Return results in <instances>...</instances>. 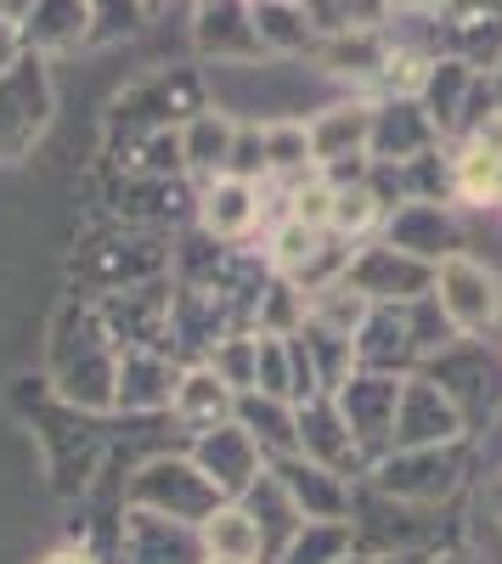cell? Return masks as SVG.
Returning <instances> with one entry per match:
<instances>
[{
  "instance_id": "3957f363",
  "label": "cell",
  "mask_w": 502,
  "mask_h": 564,
  "mask_svg": "<svg viewBox=\"0 0 502 564\" xmlns=\"http://www.w3.org/2000/svg\"><path fill=\"white\" fill-rule=\"evenodd\" d=\"M198 45H204V52H215V57H226V63L265 52L260 34H254L249 0H204V12H198Z\"/></svg>"
},
{
  "instance_id": "ffe728a7",
  "label": "cell",
  "mask_w": 502,
  "mask_h": 564,
  "mask_svg": "<svg viewBox=\"0 0 502 564\" xmlns=\"http://www.w3.org/2000/svg\"><path fill=\"white\" fill-rule=\"evenodd\" d=\"M209 564H243V558H209Z\"/></svg>"
},
{
  "instance_id": "277c9868",
  "label": "cell",
  "mask_w": 502,
  "mask_h": 564,
  "mask_svg": "<svg viewBox=\"0 0 502 564\" xmlns=\"http://www.w3.org/2000/svg\"><path fill=\"white\" fill-rule=\"evenodd\" d=\"M373 141V108L368 102H339L328 108L323 119L310 124V148H316V164H339V159H361Z\"/></svg>"
},
{
  "instance_id": "e0dca14e",
  "label": "cell",
  "mask_w": 502,
  "mask_h": 564,
  "mask_svg": "<svg viewBox=\"0 0 502 564\" xmlns=\"http://www.w3.org/2000/svg\"><path fill=\"white\" fill-rule=\"evenodd\" d=\"M446 7H451V0H390V12H413V18H435Z\"/></svg>"
},
{
  "instance_id": "5b68a950",
  "label": "cell",
  "mask_w": 502,
  "mask_h": 564,
  "mask_svg": "<svg viewBox=\"0 0 502 564\" xmlns=\"http://www.w3.org/2000/svg\"><path fill=\"white\" fill-rule=\"evenodd\" d=\"M260 220V186L243 175H215L204 181V226L215 238H249Z\"/></svg>"
},
{
  "instance_id": "8992f818",
  "label": "cell",
  "mask_w": 502,
  "mask_h": 564,
  "mask_svg": "<svg viewBox=\"0 0 502 564\" xmlns=\"http://www.w3.org/2000/svg\"><path fill=\"white\" fill-rule=\"evenodd\" d=\"M198 468H204V480L215 486V497L220 491H243L249 480H254V468H260V452H254V435L249 430H220L204 441V452H198Z\"/></svg>"
},
{
  "instance_id": "2e32d148",
  "label": "cell",
  "mask_w": 502,
  "mask_h": 564,
  "mask_svg": "<svg viewBox=\"0 0 502 564\" xmlns=\"http://www.w3.org/2000/svg\"><path fill=\"white\" fill-rule=\"evenodd\" d=\"M243 423H249V435H254V446L265 441V446H294V435H288V417H283V406L277 401H243Z\"/></svg>"
},
{
  "instance_id": "8fae6325",
  "label": "cell",
  "mask_w": 502,
  "mask_h": 564,
  "mask_svg": "<svg viewBox=\"0 0 502 564\" xmlns=\"http://www.w3.org/2000/svg\"><path fill=\"white\" fill-rule=\"evenodd\" d=\"M451 186L463 204H496L502 198V153H491L485 141L469 135V148L451 159Z\"/></svg>"
},
{
  "instance_id": "52a82bcc",
  "label": "cell",
  "mask_w": 502,
  "mask_h": 564,
  "mask_svg": "<svg viewBox=\"0 0 502 564\" xmlns=\"http://www.w3.org/2000/svg\"><path fill=\"white\" fill-rule=\"evenodd\" d=\"M18 34L34 52H63V45L90 40V12H85V0H34Z\"/></svg>"
},
{
  "instance_id": "4fadbf2b",
  "label": "cell",
  "mask_w": 502,
  "mask_h": 564,
  "mask_svg": "<svg viewBox=\"0 0 502 564\" xmlns=\"http://www.w3.org/2000/svg\"><path fill=\"white\" fill-rule=\"evenodd\" d=\"M334 186H339V181H334ZM379 215H384L379 193H373L368 181H356V186H339V193H334V215H328V226L339 231V238H361V231H368Z\"/></svg>"
},
{
  "instance_id": "ac0fdd59",
  "label": "cell",
  "mask_w": 502,
  "mask_h": 564,
  "mask_svg": "<svg viewBox=\"0 0 502 564\" xmlns=\"http://www.w3.org/2000/svg\"><path fill=\"white\" fill-rule=\"evenodd\" d=\"M40 564H97L90 553H79V547H57V553H45Z\"/></svg>"
},
{
  "instance_id": "ba28073f",
  "label": "cell",
  "mask_w": 502,
  "mask_h": 564,
  "mask_svg": "<svg viewBox=\"0 0 502 564\" xmlns=\"http://www.w3.org/2000/svg\"><path fill=\"white\" fill-rule=\"evenodd\" d=\"M249 12L265 52H305L316 40V18L305 0H249Z\"/></svg>"
},
{
  "instance_id": "d6986e66",
  "label": "cell",
  "mask_w": 502,
  "mask_h": 564,
  "mask_svg": "<svg viewBox=\"0 0 502 564\" xmlns=\"http://www.w3.org/2000/svg\"><path fill=\"white\" fill-rule=\"evenodd\" d=\"M142 7H148V12H159V7H164V0H142Z\"/></svg>"
},
{
  "instance_id": "9a60e30c",
  "label": "cell",
  "mask_w": 502,
  "mask_h": 564,
  "mask_svg": "<svg viewBox=\"0 0 502 564\" xmlns=\"http://www.w3.org/2000/svg\"><path fill=\"white\" fill-rule=\"evenodd\" d=\"M85 12H90V40H113L148 18L142 0H85Z\"/></svg>"
},
{
  "instance_id": "7a4b0ae2",
  "label": "cell",
  "mask_w": 502,
  "mask_h": 564,
  "mask_svg": "<svg viewBox=\"0 0 502 564\" xmlns=\"http://www.w3.org/2000/svg\"><path fill=\"white\" fill-rule=\"evenodd\" d=\"M435 300H440V316L458 327V334H485L502 316V282L463 254H446L440 271H435Z\"/></svg>"
},
{
  "instance_id": "5bb4252c",
  "label": "cell",
  "mask_w": 502,
  "mask_h": 564,
  "mask_svg": "<svg viewBox=\"0 0 502 564\" xmlns=\"http://www.w3.org/2000/svg\"><path fill=\"white\" fill-rule=\"evenodd\" d=\"M316 249H323V226H305V220L288 215L277 231H271V265H277V271H299L305 276Z\"/></svg>"
},
{
  "instance_id": "9c48e42d",
  "label": "cell",
  "mask_w": 502,
  "mask_h": 564,
  "mask_svg": "<svg viewBox=\"0 0 502 564\" xmlns=\"http://www.w3.org/2000/svg\"><path fill=\"white\" fill-rule=\"evenodd\" d=\"M232 148H238V124L226 113H198L187 124V135H181V159H187L198 175H226L232 170Z\"/></svg>"
},
{
  "instance_id": "44dd1931",
  "label": "cell",
  "mask_w": 502,
  "mask_h": 564,
  "mask_svg": "<svg viewBox=\"0 0 502 564\" xmlns=\"http://www.w3.org/2000/svg\"><path fill=\"white\" fill-rule=\"evenodd\" d=\"M496 513H502V486H496Z\"/></svg>"
},
{
  "instance_id": "7c38bea8",
  "label": "cell",
  "mask_w": 502,
  "mask_h": 564,
  "mask_svg": "<svg viewBox=\"0 0 502 564\" xmlns=\"http://www.w3.org/2000/svg\"><path fill=\"white\" fill-rule=\"evenodd\" d=\"M175 412L187 423H198V430H220V417L232 412V384L220 372H187L175 384Z\"/></svg>"
},
{
  "instance_id": "30bf717a",
  "label": "cell",
  "mask_w": 502,
  "mask_h": 564,
  "mask_svg": "<svg viewBox=\"0 0 502 564\" xmlns=\"http://www.w3.org/2000/svg\"><path fill=\"white\" fill-rule=\"evenodd\" d=\"M204 525V542H209V558H260V547H265V531H260V520L249 508H209V520H198Z\"/></svg>"
},
{
  "instance_id": "6da1fadb",
  "label": "cell",
  "mask_w": 502,
  "mask_h": 564,
  "mask_svg": "<svg viewBox=\"0 0 502 564\" xmlns=\"http://www.w3.org/2000/svg\"><path fill=\"white\" fill-rule=\"evenodd\" d=\"M45 113H52V85H45V63L34 52H18L0 68V159L23 153L40 135Z\"/></svg>"
}]
</instances>
